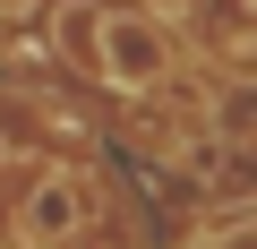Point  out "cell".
Returning <instances> with one entry per match:
<instances>
[{
	"label": "cell",
	"mask_w": 257,
	"mask_h": 249,
	"mask_svg": "<svg viewBox=\"0 0 257 249\" xmlns=\"http://www.w3.org/2000/svg\"><path fill=\"white\" fill-rule=\"evenodd\" d=\"M189 77V43L163 9L146 0H94V95L111 103H138Z\"/></svg>",
	"instance_id": "obj_1"
},
{
	"label": "cell",
	"mask_w": 257,
	"mask_h": 249,
	"mask_svg": "<svg viewBox=\"0 0 257 249\" xmlns=\"http://www.w3.org/2000/svg\"><path fill=\"white\" fill-rule=\"evenodd\" d=\"M35 9H43V0H0V26H26Z\"/></svg>",
	"instance_id": "obj_2"
}]
</instances>
